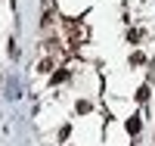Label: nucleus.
Segmentation results:
<instances>
[{
  "label": "nucleus",
  "mask_w": 155,
  "mask_h": 146,
  "mask_svg": "<svg viewBox=\"0 0 155 146\" xmlns=\"http://www.w3.org/2000/svg\"><path fill=\"white\" fill-rule=\"evenodd\" d=\"M65 31L74 44H81L84 37H87V28H84V22H65Z\"/></svg>",
  "instance_id": "nucleus-1"
},
{
  "label": "nucleus",
  "mask_w": 155,
  "mask_h": 146,
  "mask_svg": "<svg viewBox=\"0 0 155 146\" xmlns=\"http://www.w3.org/2000/svg\"><path fill=\"white\" fill-rule=\"evenodd\" d=\"M127 131H130V134H140V118H137V115L127 121Z\"/></svg>",
  "instance_id": "nucleus-3"
},
{
  "label": "nucleus",
  "mask_w": 155,
  "mask_h": 146,
  "mask_svg": "<svg viewBox=\"0 0 155 146\" xmlns=\"http://www.w3.org/2000/svg\"><path fill=\"white\" fill-rule=\"evenodd\" d=\"M146 100H149V87L143 84V87H140V90H137V103H146Z\"/></svg>",
  "instance_id": "nucleus-2"
},
{
  "label": "nucleus",
  "mask_w": 155,
  "mask_h": 146,
  "mask_svg": "<svg viewBox=\"0 0 155 146\" xmlns=\"http://www.w3.org/2000/svg\"><path fill=\"white\" fill-rule=\"evenodd\" d=\"M37 69H41V72H50V69H53V59H44L41 65H37Z\"/></svg>",
  "instance_id": "nucleus-5"
},
{
  "label": "nucleus",
  "mask_w": 155,
  "mask_h": 146,
  "mask_svg": "<svg viewBox=\"0 0 155 146\" xmlns=\"http://www.w3.org/2000/svg\"><path fill=\"white\" fill-rule=\"evenodd\" d=\"M65 78H68V72H65V69H59V72L53 75V84H62V81H65Z\"/></svg>",
  "instance_id": "nucleus-4"
}]
</instances>
